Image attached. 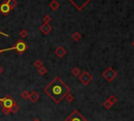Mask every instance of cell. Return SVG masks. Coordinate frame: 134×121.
Masks as SVG:
<instances>
[{"label": "cell", "mask_w": 134, "mask_h": 121, "mask_svg": "<svg viewBox=\"0 0 134 121\" xmlns=\"http://www.w3.org/2000/svg\"><path fill=\"white\" fill-rule=\"evenodd\" d=\"M34 65H35L36 67H38V68H39V67H41V66H42V61H41V60H37V61H35V62H34Z\"/></svg>", "instance_id": "obj_21"}, {"label": "cell", "mask_w": 134, "mask_h": 121, "mask_svg": "<svg viewBox=\"0 0 134 121\" xmlns=\"http://www.w3.org/2000/svg\"><path fill=\"white\" fill-rule=\"evenodd\" d=\"M0 101L3 103V107H7V108H10L16 103L14 100L10 99L9 96H6L5 98H0Z\"/></svg>", "instance_id": "obj_5"}, {"label": "cell", "mask_w": 134, "mask_h": 121, "mask_svg": "<svg viewBox=\"0 0 134 121\" xmlns=\"http://www.w3.org/2000/svg\"><path fill=\"white\" fill-rule=\"evenodd\" d=\"M103 77H104L107 81L111 82V81L114 80V78L116 77V72H115L114 69H112L111 67H108V68L103 73Z\"/></svg>", "instance_id": "obj_2"}, {"label": "cell", "mask_w": 134, "mask_h": 121, "mask_svg": "<svg viewBox=\"0 0 134 121\" xmlns=\"http://www.w3.org/2000/svg\"><path fill=\"white\" fill-rule=\"evenodd\" d=\"M20 36H21L22 38H25V37L27 36V32H26V29H21V32H20Z\"/></svg>", "instance_id": "obj_23"}, {"label": "cell", "mask_w": 134, "mask_h": 121, "mask_svg": "<svg viewBox=\"0 0 134 121\" xmlns=\"http://www.w3.org/2000/svg\"><path fill=\"white\" fill-rule=\"evenodd\" d=\"M72 39H74L75 41L80 40V39H81V34H80V33H77V32H75V33L72 35Z\"/></svg>", "instance_id": "obj_17"}, {"label": "cell", "mask_w": 134, "mask_h": 121, "mask_svg": "<svg viewBox=\"0 0 134 121\" xmlns=\"http://www.w3.org/2000/svg\"><path fill=\"white\" fill-rule=\"evenodd\" d=\"M132 45H133V47H134V41H133V42H132Z\"/></svg>", "instance_id": "obj_28"}, {"label": "cell", "mask_w": 134, "mask_h": 121, "mask_svg": "<svg viewBox=\"0 0 134 121\" xmlns=\"http://www.w3.org/2000/svg\"><path fill=\"white\" fill-rule=\"evenodd\" d=\"M15 46H16V49L18 51L19 54H21L22 52H24V51L26 49V45H25V43L22 42V41H19Z\"/></svg>", "instance_id": "obj_8"}, {"label": "cell", "mask_w": 134, "mask_h": 121, "mask_svg": "<svg viewBox=\"0 0 134 121\" xmlns=\"http://www.w3.org/2000/svg\"><path fill=\"white\" fill-rule=\"evenodd\" d=\"M32 121H41V120H40V119H38V118H36V119H34Z\"/></svg>", "instance_id": "obj_26"}, {"label": "cell", "mask_w": 134, "mask_h": 121, "mask_svg": "<svg viewBox=\"0 0 134 121\" xmlns=\"http://www.w3.org/2000/svg\"><path fill=\"white\" fill-rule=\"evenodd\" d=\"M2 113H3L4 115H7V114H9L10 112H9V108H7V107H2Z\"/></svg>", "instance_id": "obj_24"}, {"label": "cell", "mask_w": 134, "mask_h": 121, "mask_svg": "<svg viewBox=\"0 0 134 121\" xmlns=\"http://www.w3.org/2000/svg\"><path fill=\"white\" fill-rule=\"evenodd\" d=\"M50 7H51V9H53V11H55L57 8H59V6H60V4H59V2L58 1H55V0H53V1H51L50 2Z\"/></svg>", "instance_id": "obj_12"}, {"label": "cell", "mask_w": 134, "mask_h": 121, "mask_svg": "<svg viewBox=\"0 0 134 121\" xmlns=\"http://www.w3.org/2000/svg\"><path fill=\"white\" fill-rule=\"evenodd\" d=\"M40 31H41L43 34H48V33L51 31V26H50L48 23H44V24L40 27Z\"/></svg>", "instance_id": "obj_9"}, {"label": "cell", "mask_w": 134, "mask_h": 121, "mask_svg": "<svg viewBox=\"0 0 134 121\" xmlns=\"http://www.w3.org/2000/svg\"><path fill=\"white\" fill-rule=\"evenodd\" d=\"M112 105H113V104H112L110 101H108V100L104 102V107H105L106 109H109V108H111V106H112Z\"/></svg>", "instance_id": "obj_15"}, {"label": "cell", "mask_w": 134, "mask_h": 121, "mask_svg": "<svg viewBox=\"0 0 134 121\" xmlns=\"http://www.w3.org/2000/svg\"><path fill=\"white\" fill-rule=\"evenodd\" d=\"M10 9H12V8H10V6L8 5L7 2H6V3H2V4L0 5V12H1L3 15H6Z\"/></svg>", "instance_id": "obj_7"}, {"label": "cell", "mask_w": 134, "mask_h": 121, "mask_svg": "<svg viewBox=\"0 0 134 121\" xmlns=\"http://www.w3.org/2000/svg\"><path fill=\"white\" fill-rule=\"evenodd\" d=\"M21 97L23 99H29V93L27 90H24V92L21 93Z\"/></svg>", "instance_id": "obj_14"}, {"label": "cell", "mask_w": 134, "mask_h": 121, "mask_svg": "<svg viewBox=\"0 0 134 121\" xmlns=\"http://www.w3.org/2000/svg\"><path fill=\"white\" fill-rule=\"evenodd\" d=\"M71 3L74 4V6L77 8V9H82L90 0H69Z\"/></svg>", "instance_id": "obj_6"}, {"label": "cell", "mask_w": 134, "mask_h": 121, "mask_svg": "<svg viewBox=\"0 0 134 121\" xmlns=\"http://www.w3.org/2000/svg\"><path fill=\"white\" fill-rule=\"evenodd\" d=\"M18 109H19V107H18V105L15 103V104L9 108V112H10V113H17V112H18Z\"/></svg>", "instance_id": "obj_16"}, {"label": "cell", "mask_w": 134, "mask_h": 121, "mask_svg": "<svg viewBox=\"0 0 134 121\" xmlns=\"http://www.w3.org/2000/svg\"><path fill=\"white\" fill-rule=\"evenodd\" d=\"M80 73H81V72H80V69H79L77 67H75V68L72 69V75H73V76H80Z\"/></svg>", "instance_id": "obj_20"}, {"label": "cell", "mask_w": 134, "mask_h": 121, "mask_svg": "<svg viewBox=\"0 0 134 121\" xmlns=\"http://www.w3.org/2000/svg\"><path fill=\"white\" fill-rule=\"evenodd\" d=\"M50 19H51L50 16H48V15H47V16H44V17H43V22H44V23H48V22L50 21Z\"/></svg>", "instance_id": "obj_22"}, {"label": "cell", "mask_w": 134, "mask_h": 121, "mask_svg": "<svg viewBox=\"0 0 134 121\" xmlns=\"http://www.w3.org/2000/svg\"><path fill=\"white\" fill-rule=\"evenodd\" d=\"M55 55L58 56V57H63L65 54H66V51H65V48L63 47V46H59L57 49H55Z\"/></svg>", "instance_id": "obj_10"}, {"label": "cell", "mask_w": 134, "mask_h": 121, "mask_svg": "<svg viewBox=\"0 0 134 121\" xmlns=\"http://www.w3.org/2000/svg\"><path fill=\"white\" fill-rule=\"evenodd\" d=\"M79 79H80V81H81L83 84L87 85V84H89V83L92 81V76H91L90 73H88L87 70H85V72H83V73L79 76Z\"/></svg>", "instance_id": "obj_3"}, {"label": "cell", "mask_w": 134, "mask_h": 121, "mask_svg": "<svg viewBox=\"0 0 134 121\" xmlns=\"http://www.w3.org/2000/svg\"><path fill=\"white\" fill-rule=\"evenodd\" d=\"M66 121H87V120L75 109L70 114V116L66 119Z\"/></svg>", "instance_id": "obj_4"}, {"label": "cell", "mask_w": 134, "mask_h": 121, "mask_svg": "<svg viewBox=\"0 0 134 121\" xmlns=\"http://www.w3.org/2000/svg\"><path fill=\"white\" fill-rule=\"evenodd\" d=\"M108 101H110L112 104H114V103L117 101V98H116L115 96H110V97H109V99H108Z\"/></svg>", "instance_id": "obj_19"}, {"label": "cell", "mask_w": 134, "mask_h": 121, "mask_svg": "<svg viewBox=\"0 0 134 121\" xmlns=\"http://www.w3.org/2000/svg\"><path fill=\"white\" fill-rule=\"evenodd\" d=\"M39 98H40V96H39V94H38L37 92H31V93L29 94V99H30L32 102L38 101V100H39Z\"/></svg>", "instance_id": "obj_11"}, {"label": "cell", "mask_w": 134, "mask_h": 121, "mask_svg": "<svg viewBox=\"0 0 134 121\" xmlns=\"http://www.w3.org/2000/svg\"><path fill=\"white\" fill-rule=\"evenodd\" d=\"M0 34H1V35H4V36H6V37H7V35H6V34H4V33H2V32H0Z\"/></svg>", "instance_id": "obj_27"}, {"label": "cell", "mask_w": 134, "mask_h": 121, "mask_svg": "<svg viewBox=\"0 0 134 121\" xmlns=\"http://www.w3.org/2000/svg\"><path fill=\"white\" fill-rule=\"evenodd\" d=\"M65 98H66V100H67L68 102H72V101H73V99H74L73 95H71V94H67Z\"/></svg>", "instance_id": "obj_18"}, {"label": "cell", "mask_w": 134, "mask_h": 121, "mask_svg": "<svg viewBox=\"0 0 134 121\" xmlns=\"http://www.w3.org/2000/svg\"><path fill=\"white\" fill-rule=\"evenodd\" d=\"M2 73H3V69H2V67H1V66H0V75H1V74H2Z\"/></svg>", "instance_id": "obj_25"}, {"label": "cell", "mask_w": 134, "mask_h": 121, "mask_svg": "<svg viewBox=\"0 0 134 121\" xmlns=\"http://www.w3.org/2000/svg\"><path fill=\"white\" fill-rule=\"evenodd\" d=\"M38 72H39V74H40V75H45V74L47 73V69H46L44 66H41V67H39Z\"/></svg>", "instance_id": "obj_13"}, {"label": "cell", "mask_w": 134, "mask_h": 121, "mask_svg": "<svg viewBox=\"0 0 134 121\" xmlns=\"http://www.w3.org/2000/svg\"><path fill=\"white\" fill-rule=\"evenodd\" d=\"M44 92L52 99V101H54L55 103H60L61 100L64 99L67 94H69L70 88L60 78L57 77L50 82L49 85L44 88Z\"/></svg>", "instance_id": "obj_1"}]
</instances>
